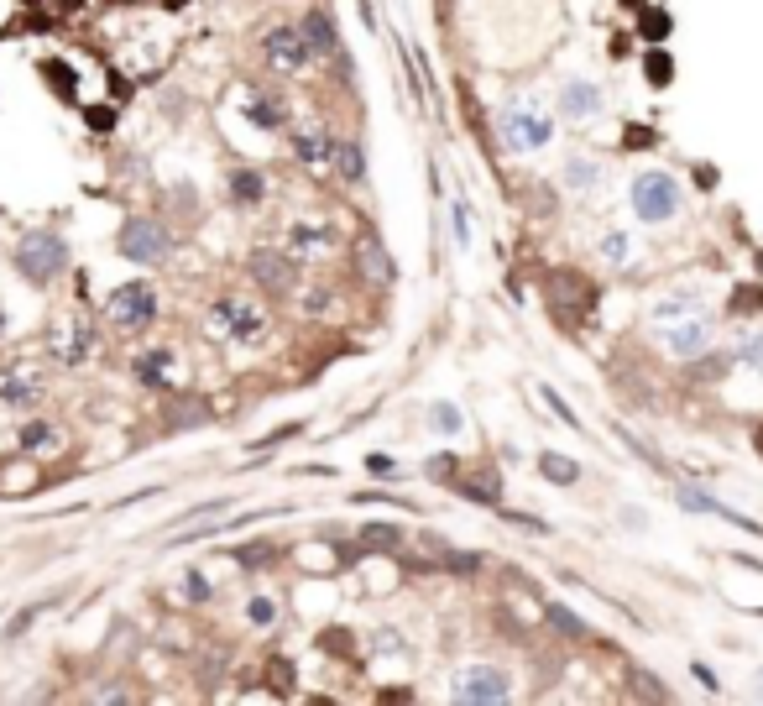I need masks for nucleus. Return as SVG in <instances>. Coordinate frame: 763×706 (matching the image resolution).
Segmentation results:
<instances>
[{"label":"nucleus","instance_id":"37998d69","mask_svg":"<svg viewBox=\"0 0 763 706\" xmlns=\"http://www.w3.org/2000/svg\"><path fill=\"white\" fill-rule=\"evenodd\" d=\"M246 618H251V623H262V628H267V623H272V618H277V607H272V602H267V597H251V602H246Z\"/></svg>","mask_w":763,"mask_h":706},{"label":"nucleus","instance_id":"6ab92c4d","mask_svg":"<svg viewBox=\"0 0 763 706\" xmlns=\"http://www.w3.org/2000/svg\"><path fill=\"white\" fill-rule=\"evenodd\" d=\"M356 257H361V272H366L372 283H387V278H392V257H387V246H382L377 236H366V241L356 246Z\"/></svg>","mask_w":763,"mask_h":706},{"label":"nucleus","instance_id":"cd10ccee","mask_svg":"<svg viewBox=\"0 0 763 706\" xmlns=\"http://www.w3.org/2000/svg\"><path fill=\"white\" fill-rule=\"evenodd\" d=\"M48 607H53L48 597H42V602H27V607L16 612V618L6 623V639H21V633H27V628H32V623H37V618H42V612H48Z\"/></svg>","mask_w":763,"mask_h":706},{"label":"nucleus","instance_id":"dca6fc26","mask_svg":"<svg viewBox=\"0 0 763 706\" xmlns=\"http://www.w3.org/2000/svg\"><path fill=\"white\" fill-rule=\"evenodd\" d=\"M37 398H42V382L32 372H6L0 377V403L6 408H32Z\"/></svg>","mask_w":763,"mask_h":706},{"label":"nucleus","instance_id":"de8ad7c7","mask_svg":"<svg viewBox=\"0 0 763 706\" xmlns=\"http://www.w3.org/2000/svg\"><path fill=\"white\" fill-rule=\"evenodd\" d=\"M455 241L460 246L471 241V210H466V204H455Z\"/></svg>","mask_w":763,"mask_h":706},{"label":"nucleus","instance_id":"7ed1b4c3","mask_svg":"<svg viewBox=\"0 0 763 706\" xmlns=\"http://www.w3.org/2000/svg\"><path fill=\"white\" fill-rule=\"evenodd\" d=\"M168 246H173V236L163 231L157 220H147V215H131L126 225H121V257L126 262H163L168 257Z\"/></svg>","mask_w":763,"mask_h":706},{"label":"nucleus","instance_id":"c9c22d12","mask_svg":"<svg viewBox=\"0 0 763 706\" xmlns=\"http://www.w3.org/2000/svg\"><path fill=\"white\" fill-rule=\"evenodd\" d=\"M732 309H737V314H753V309H763V288L743 283V288L732 293Z\"/></svg>","mask_w":763,"mask_h":706},{"label":"nucleus","instance_id":"412c9836","mask_svg":"<svg viewBox=\"0 0 763 706\" xmlns=\"http://www.w3.org/2000/svg\"><path fill=\"white\" fill-rule=\"evenodd\" d=\"M330 163L340 168L345 184H361V178H366V152H361V142H335V157H330Z\"/></svg>","mask_w":763,"mask_h":706},{"label":"nucleus","instance_id":"79ce46f5","mask_svg":"<svg viewBox=\"0 0 763 706\" xmlns=\"http://www.w3.org/2000/svg\"><path fill=\"white\" fill-rule=\"evenodd\" d=\"M366 471H372V476H387V482H392V476H398L403 466L392 461V455H382V450H377V455H366Z\"/></svg>","mask_w":763,"mask_h":706},{"label":"nucleus","instance_id":"6e6552de","mask_svg":"<svg viewBox=\"0 0 763 706\" xmlns=\"http://www.w3.org/2000/svg\"><path fill=\"white\" fill-rule=\"evenodd\" d=\"M267 63L277 68V74H298V68H309V58H314V48L304 42V32L298 27H277V32H267Z\"/></svg>","mask_w":763,"mask_h":706},{"label":"nucleus","instance_id":"bb28decb","mask_svg":"<svg viewBox=\"0 0 763 706\" xmlns=\"http://www.w3.org/2000/svg\"><path fill=\"white\" fill-rule=\"evenodd\" d=\"M429 424L439 429V435H460V429H466V419H460L455 403H429Z\"/></svg>","mask_w":763,"mask_h":706},{"label":"nucleus","instance_id":"39448f33","mask_svg":"<svg viewBox=\"0 0 763 706\" xmlns=\"http://www.w3.org/2000/svg\"><path fill=\"white\" fill-rule=\"evenodd\" d=\"M48 351L63 361V367H79V361H89V351H95V330L84 320H74V314H58L48 325Z\"/></svg>","mask_w":763,"mask_h":706},{"label":"nucleus","instance_id":"423d86ee","mask_svg":"<svg viewBox=\"0 0 763 706\" xmlns=\"http://www.w3.org/2000/svg\"><path fill=\"white\" fill-rule=\"evenodd\" d=\"M455 696L460 701H507L513 696V675L497 665H466L455 675Z\"/></svg>","mask_w":763,"mask_h":706},{"label":"nucleus","instance_id":"473e14b6","mask_svg":"<svg viewBox=\"0 0 763 706\" xmlns=\"http://www.w3.org/2000/svg\"><path fill=\"white\" fill-rule=\"evenodd\" d=\"M638 32L649 37V42H664L669 37V16L664 11H643V21H638Z\"/></svg>","mask_w":763,"mask_h":706},{"label":"nucleus","instance_id":"3c124183","mask_svg":"<svg viewBox=\"0 0 763 706\" xmlns=\"http://www.w3.org/2000/svg\"><path fill=\"white\" fill-rule=\"evenodd\" d=\"M753 450H758V455H763V424H758V429H753Z\"/></svg>","mask_w":763,"mask_h":706},{"label":"nucleus","instance_id":"aec40b11","mask_svg":"<svg viewBox=\"0 0 763 706\" xmlns=\"http://www.w3.org/2000/svg\"><path fill=\"white\" fill-rule=\"evenodd\" d=\"M685 314H701V299L690 288H680V293H664V299L654 304V320L659 325H669V320H685Z\"/></svg>","mask_w":763,"mask_h":706},{"label":"nucleus","instance_id":"8fccbe9b","mask_svg":"<svg viewBox=\"0 0 763 706\" xmlns=\"http://www.w3.org/2000/svg\"><path fill=\"white\" fill-rule=\"evenodd\" d=\"M304 309H309V314H325V309H330V293H325V288H314L309 299H304Z\"/></svg>","mask_w":763,"mask_h":706},{"label":"nucleus","instance_id":"f3484780","mask_svg":"<svg viewBox=\"0 0 763 706\" xmlns=\"http://www.w3.org/2000/svg\"><path fill=\"white\" fill-rule=\"evenodd\" d=\"M215 320H225L230 330H236V340H257V335H262V314L251 309V304H236V299H225V304L215 309Z\"/></svg>","mask_w":763,"mask_h":706},{"label":"nucleus","instance_id":"4c0bfd02","mask_svg":"<svg viewBox=\"0 0 763 706\" xmlns=\"http://www.w3.org/2000/svg\"><path fill=\"white\" fill-rule=\"evenodd\" d=\"M163 367H168V351H157V356H147L136 372H142V382H147V387H163Z\"/></svg>","mask_w":763,"mask_h":706},{"label":"nucleus","instance_id":"603ef678","mask_svg":"<svg viewBox=\"0 0 763 706\" xmlns=\"http://www.w3.org/2000/svg\"><path fill=\"white\" fill-rule=\"evenodd\" d=\"M0 330H6V309H0Z\"/></svg>","mask_w":763,"mask_h":706},{"label":"nucleus","instance_id":"a18cd8bd","mask_svg":"<svg viewBox=\"0 0 763 706\" xmlns=\"http://www.w3.org/2000/svg\"><path fill=\"white\" fill-rule=\"evenodd\" d=\"M48 74H53V84H58V95H74V68H68V63H48Z\"/></svg>","mask_w":763,"mask_h":706},{"label":"nucleus","instance_id":"09e8293b","mask_svg":"<svg viewBox=\"0 0 763 706\" xmlns=\"http://www.w3.org/2000/svg\"><path fill=\"white\" fill-rule=\"evenodd\" d=\"M445 565H450V571H476L481 555H455V550H445Z\"/></svg>","mask_w":763,"mask_h":706},{"label":"nucleus","instance_id":"a19ab883","mask_svg":"<svg viewBox=\"0 0 763 706\" xmlns=\"http://www.w3.org/2000/svg\"><path fill=\"white\" fill-rule=\"evenodd\" d=\"M455 466H460L455 455H434V461H429V476H434V482H455V476H460Z\"/></svg>","mask_w":763,"mask_h":706},{"label":"nucleus","instance_id":"49530a36","mask_svg":"<svg viewBox=\"0 0 763 706\" xmlns=\"http://www.w3.org/2000/svg\"><path fill=\"white\" fill-rule=\"evenodd\" d=\"M654 142H659V136H654L649 126H628V136H622V147H628V152H633V147H654Z\"/></svg>","mask_w":763,"mask_h":706},{"label":"nucleus","instance_id":"c85d7f7f","mask_svg":"<svg viewBox=\"0 0 763 706\" xmlns=\"http://www.w3.org/2000/svg\"><path fill=\"white\" fill-rule=\"evenodd\" d=\"M643 74H649V84H669V74H675V63H669V53L659 48H649V58H643Z\"/></svg>","mask_w":763,"mask_h":706},{"label":"nucleus","instance_id":"f257e3e1","mask_svg":"<svg viewBox=\"0 0 763 706\" xmlns=\"http://www.w3.org/2000/svg\"><path fill=\"white\" fill-rule=\"evenodd\" d=\"M16 272L27 283H37V288L58 283L63 272H68V246H63V236L58 231H27V236L16 241Z\"/></svg>","mask_w":763,"mask_h":706},{"label":"nucleus","instance_id":"e433bc0d","mask_svg":"<svg viewBox=\"0 0 763 706\" xmlns=\"http://www.w3.org/2000/svg\"><path fill=\"white\" fill-rule=\"evenodd\" d=\"M732 361H743V367H763V335H743V346H737Z\"/></svg>","mask_w":763,"mask_h":706},{"label":"nucleus","instance_id":"b1692460","mask_svg":"<svg viewBox=\"0 0 763 706\" xmlns=\"http://www.w3.org/2000/svg\"><path fill=\"white\" fill-rule=\"evenodd\" d=\"M230 194H236V204H257L267 194V184H262V173L236 168V173H230Z\"/></svg>","mask_w":763,"mask_h":706},{"label":"nucleus","instance_id":"72a5a7b5","mask_svg":"<svg viewBox=\"0 0 763 706\" xmlns=\"http://www.w3.org/2000/svg\"><path fill=\"white\" fill-rule=\"evenodd\" d=\"M601 257H607L612 267H622L633 257V246H628V236H601Z\"/></svg>","mask_w":763,"mask_h":706},{"label":"nucleus","instance_id":"9b49d317","mask_svg":"<svg viewBox=\"0 0 763 706\" xmlns=\"http://www.w3.org/2000/svg\"><path fill=\"white\" fill-rule=\"evenodd\" d=\"M664 351L675 356V361H696L711 351V325L706 320H675V325H664Z\"/></svg>","mask_w":763,"mask_h":706},{"label":"nucleus","instance_id":"4be33fe9","mask_svg":"<svg viewBox=\"0 0 763 706\" xmlns=\"http://www.w3.org/2000/svg\"><path fill=\"white\" fill-rule=\"evenodd\" d=\"M204 419H210V408H204L199 398H173L168 403V424L173 429H199Z\"/></svg>","mask_w":763,"mask_h":706},{"label":"nucleus","instance_id":"f8f14e48","mask_svg":"<svg viewBox=\"0 0 763 706\" xmlns=\"http://www.w3.org/2000/svg\"><path fill=\"white\" fill-rule=\"evenodd\" d=\"M450 487H455L460 497H471V503H481V508H502V476H497V466L460 471Z\"/></svg>","mask_w":763,"mask_h":706},{"label":"nucleus","instance_id":"7c9ffc66","mask_svg":"<svg viewBox=\"0 0 763 706\" xmlns=\"http://www.w3.org/2000/svg\"><path fill=\"white\" fill-rule=\"evenodd\" d=\"M398 539H403V534L392 529V523H366V529H361V544H372V550H392Z\"/></svg>","mask_w":763,"mask_h":706},{"label":"nucleus","instance_id":"5fc2aeb1","mask_svg":"<svg viewBox=\"0 0 763 706\" xmlns=\"http://www.w3.org/2000/svg\"><path fill=\"white\" fill-rule=\"evenodd\" d=\"M758 267H763V252H758Z\"/></svg>","mask_w":763,"mask_h":706},{"label":"nucleus","instance_id":"393cba45","mask_svg":"<svg viewBox=\"0 0 763 706\" xmlns=\"http://www.w3.org/2000/svg\"><path fill=\"white\" fill-rule=\"evenodd\" d=\"M544 618H549L554 628H560L565 639H591V628H586L581 618H575V612H570L565 602H549V607H544Z\"/></svg>","mask_w":763,"mask_h":706},{"label":"nucleus","instance_id":"ddd939ff","mask_svg":"<svg viewBox=\"0 0 763 706\" xmlns=\"http://www.w3.org/2000/svg\"><path fill=\"white\" fill-rule=\"evenodd\" d=\"M288 246H293V257H330V246H335V225L298 220L293 231H288Z\"/></svg>","mask_w":763,"mask_h":706},{"label":"nucleus","instance_id":"20e7f679","mask_svg":"<svg viewBox=\"0 0 763 706\" xmlns=\"http://www.w3.org/2000/svg\"><path fill=\"white\" fill-rule=\"evenodd\" d=\"M549 116L544 110H534V105H513L502 116V142H507V152H534V147H544L549 142Z\"/></svg>","mask_w":763,"mask_h":706},{"label":"nucleus","instance_id":"c756f323","mask_svg":"<svg viewBox=\"0 0 763 706\" xmlns=\"http://www.w3.org/2000/svg\"><path fill=\"white\" fill-rule=\"evenodd\" d=\"M596 178H601L596 163H586V157H570V168H565V184H570V189H591Z\"/></svg>","mask_w":763,"mask_h":706},{"label":"nucleus","instance_id":"a878e982","mask_svg":"<svg viewBox=\"0 0 763 706\" xmlns=\"http://www.w3.org/2000/svg\"><path fill=\"white\" fill-rule=\"evenodd\" d=\"M246 116L257 121L262 131H277V126H283V105L267 100V95H251V100H246Z\"/></svg>","mask_w":763,"mask_h":706},{"label":"nucleus","instance_id":"4468645a","mask_svg":"<svg viewBox=\"0 0 763 706\" xmlns=\"http://www.w3.org/2000/svg\"><path fill=\"white\" fill-rule=\"evenodd\" d=\"M293 152H298V163H309V168H330L335 136H330V131H298V136H293Z\"/></svg>","mask_w":763,"mask_h":706},{"label":"nucleus","instance_id":"0eeeda50","mask_svg":"<svg viewBox=\"0 0 763 706\" xmlns=\"http://www.w3.org/2000/svg\"><path fill=\"white\" fill-rule=\"evenodd\" d=\"M157 314V293L152 283H126V288H115V299H110V320L121 325V330H142L147 320Z\"/></svg>","mask_w":763,"mask_h":706},{"label":"nucleus","instance_id":"2f4dec72","mask_svg":"<svg viewBox=\"0 0 763 706\" xmlns=\"http://www.w3.org/2000/svg\"><path fill=\"white\" fill-rule=\"evenodd\" d=\"M628 691H633V696H643V701H664V696H669V691L659 686V680H654L649 670H633V680H628Z\"/></svg>","mask_w":763,"mask_h":706},{"label":"nucleus","instance_id":"f03ea898","mask_svg":"<svg viewBox=\"0 0 763 706\" xmlns=\"http://www.w3.org/2000/svg\"><path fill=\"white\" fill-rule=\"evenodd\" d=\"M675 210H680V184L669 173H638L633 178V215L638 220L659 225V220H669Z\"/></svg>","mask_w":763,"mask_h":706},{"label":"nucleus","instance_id":"a211bd4d","mask_svg":"<svg viewBox=\"0 0 763 706\" xmlns=\"http://www.w3.org/2000/svg\"><path fill=\"white\" fill-rule=\"evenodd\" d=\"M298 32H304V42H309L314 53H340V37H335V27H330L325 11H309L304 21H298Z\"/></svg>","mask_w":763,"mask_h":706},{"label":"nucleus","instance_id":"1a4fd4ad","mask_svg":"<svg viewBox=\"0 0 763 706\" xmlns=\"http://www.w3.org/2000/svg\"><path fill=\"white\" fill-rule=\"evenodd\" d=\"M246 267H251V278H257L267 293H293L298 288V257L293 252H257Z\"/></svg>","mask_w":763,"mask_h":706},{"label":"nucleus","instance_id":"864d4df0","mask_svg":"<svg viewBox=\"0 0 763 706\" xmlns=\"http://www.w3.org/2000/svg\"><path fill=\"white\" fill-rule=\"evenodd\" d=\"M628 6H633V11H638V0H628Z\"/></svg>","mask_w":763,"mask_h":706},{"label":"nucleus","instance_id":"c03bdc74","mask_svg":"<svg viewBox=\"0 0 763 706\" xmlns=\"http://www.w3.org/2000/svg\"><path fill=\"white\" fill-rule=\"evenodd\" d=\"M241 565H272V544H246V550H236Z\"/></svg>","mask_w":763,"mask_h":706},{"label":"nucleus","instance_id":"ea45409f","mask_svg":"<svg viewBox=\"0 0 763 706\" xmlns=\"http://www.w3.org/2000/svg\"><path fill=\"white\" fill-rule=\"evenodd\" d=\"M539 398H544V408H554V414H560V424H570V429H581V424H575V414H570V403H565L560 393H549V387H539Z\"/></svg>","mask_w":763,"mask_h":706},{"label":"nucleus","instance_id":"f704fd0d","mask_svg":"<svg viewBox=\"0 0 763 706\" xmlns=\"http://www.w3.org/2000/svg\"><path fill=\"white\" fill-rule=\"evenodd\" d=\"M183 597H189V602H210V597H215V591H210V576H204V571H189V576H183Z\"/></svg>","mask_w":763,"mask_h":706},{"label":"nucleus","instance_id":"2eb2a0df","mask_svg":"<svg viewBox=\"0 0 763 706\" xmlns=\"http://www.w3.org/2000/svg\"><path fill=\"white\" fill-rule=\"evenodd\" d=\"M560 110L570 121H591L596 110H601V89L596 84H565L560 89Z\"/></svg>","mask_w":763,"mask_h":706},{"label":"nucleus","instance_id":"58836bf2","mask_svg":"<svg viewBox=\"0 0 763 706\" xmlns=\"http://www.w3.org/2000/svg\"><path fill=\"white\" fill-rule=\"evenodd\" d=\"M21 445H27V450L53 445V424H27V429H21Z\"/></svg>","mask_w":763,"mask_h":706},{"label":"nucleus","instance_id":"9d476101","mask_svg":"<svg viewBox=\"0 0 763 706\" xmlns=\"http://www.w3.org/2000/svg\"><path fill=\"white\" fill-rule=\"evenodd\" d=\"M544 288H549V304L554 309H586V314L596 309V288L581 278V272H570V267H554Z\"/></svg>","mask_w":763,"mask_h":706},{"label":"nucleus","instance_id":"5701e85b","mask_svg":"<svg viewBox=\"0 0 763 706\" xmlns=\"http://www.w3.org/2000/svg\"><path fill=\"white\" fill-rule=\"evenodd\" d=\"M539 471L549 476V482H560V487H575V482H581V466H575L570 455H554V450L539 455Z\"/></svg>","mask_w":763,"mask_h":706}]
</instances>
